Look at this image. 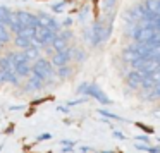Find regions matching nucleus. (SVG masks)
<instances>
[{
    "label": "nucleus",
    "instance_id": "ddd939ff",
    "mask_svg": "<svg viewBox=\"0 0 160 153\" xmlns=\"http://www.w3.org/2000/svg\"><path fill=\"white\" fill-rule=\"evenodd\" d=\"M53 48V52H64L66 48H69L67 47V42L66 40H62V38H59V36H55V40L52 42V45H50Z\"/></svg>",
    "mask_w": 160,
    "mask_h": 153
},
{
    "label": "nucleus",
    "instance_id": "0eeeda50",
    "mask_svg": "<svg viewBox=\"0 0 160 153\" xmlns=\"http://www.w3.org/2000/svg\"><path fill=\"white\" fill-rule=\"evenodd\" d=\"M18 19L21 22L22 28H36L38 26V21H36V16H33L31 12H26V11H18Z\"/></svg>",
    "mask_w": 160,
    "mask_h": 153
},
{
    "label": "nucleus",
    "instance_id": "a878e982",
    "mask_svg": "<svg viewBox=\"0 0 160 153\" xmlns=\"http://www.w3.org/2000/svg\"><path fill=\"white\" fill-rule=\"evenodd\" d=\"M50 138V134H42V136H38V141H42V139H48Z\"/></svg>",
    "mask_w": 160,
    "mask_h": 153
},
{
    "label": "nucleus",
    "instance_id": "bb28decb",
    "mask_svg": "<svg viewBox=\"0 0 160 153\" xmlns=\"http://www.w3.org/2000/svg\"><path fill=\"white\" fill-rule=\"evenodd\" d=\"M98 153H112V151H98Z\"/></svg>",
    "mask_w": 160,
    "mask_h": 153
},
{
    "label": "nucleus",
    "instance_id": "2eb2a0df",
    "mask_svg": "<svg viewBox=\"0 0 160 153\" xmlns=\"http://www.w3.org/2000/svg\"><path fill=\"white\" fill-rule=\"evenodd\" d=\"M100 115H103V117H107V119H114V121H119V122H124L126 119H122L121 115H117V114H112V112H108V110H105V108H100Z\"/></svg>",
    "mask_w": 160,
    "mask_h": 153
},
{
    "label": "nucleus",
    "instance_id": "9d476101",
    "mask_svg": "<svg viewBox=\"0 0 160 153\" xmlns=\"http://www.w3.org/2000/svg\"><path fill=\"white\" fill-rule=\"evenodd\" d=\"M11 14H12L11 7H7V5H0V24L7 28V22H9Z\"/></svg>",
    "mask_w": 160,
    "mask_h": 153
},
{
    "label": "nucleus",
    "instance_id": "dca6fc26",
    "mask_svg": "<svg viewBox=\"0 0 160 153\" xmlns=\"http://www.w3.org/2000/svg\"><path fill=\"white\" fill-rule=\"evenodd\" d=\"M11 42V33L9 29H5V26L0 24V43H9Z\"/></svg>",
    "mask_w": 160,
    "mask_h": 153
},
{
    "label": "nucleus",
    "instance_id": "412c9836",
    "mask_svg": "<svg viewBox=\"0 0 160 153\" xmlns=\"http://www.w3.org/2000/svg\"><path fill=\"white\" fill-rule=\"evenodd\" d=\"M136 126H138L139 129H143V131H146L148 134H152V132H153V129H152V127H146L145 124H141V122H136Z\"/></svg>",
    "mask_w": 160,
    "mask_h": 153
},
{
    "label": "nucleus",
    "instance_id": "9b49d317",
    "mask_svg": "<svg viewBox=\"0 0 160 153\" xmlns=\"http://www.w3.org/2000/svg\"><path fill=\"white\" fill-rule=\"evenodd\" d=\"M16 74H18L19 77H28V76H31V66H29V62L16 66Z\"/></svg>",
    "mask_w": 160,
    "mask_h": 153
},
{
    "label": "nucleus",
    "instance_id": "6e6552de",
    "mask_svg": "<svg viewBox=\"0 0 160 153\" xmlns=\"http://www.w3.org/2000/svg\"><path fill=\"white\" fill-rule=\"evenodd\" d=\"M145 74L141 72V71H131V72L128 74V84L131 88H139L141 86V81L145 79Z\"/></svg>",
    "mask_w": 160,
    "mask_h": 153
},
{
    "label": "nucleus",
    "instance_id": "aec40b11",
    "mask_svg": "<svg viewBox=\"0 0 160 153\" xmlns=\"http://www.w3.org/2000/svg\"><path fill=\"white\" fill-rule=\"evenodd\" d=\"M57 36H59V38H62V40H66L67 43H69V40L72 38V31H71V29H60L59 33H57Z\"/></svg>",
    "mask_w": 160,
    "mask_h": 153
},
{
    "label": "nucleus",
    "instance_id": "20e7f679",
    "mask_svg": "<svg viewBox=\"0 0 160 153\" xmlns=\"http://www.w3.org/2000/svg\"><path fill=\"white\" fill-rule=\"evenodd\" d=\"M155 33H157V31H153L152 28H146V26H138V28L132 29L131 36H132V38H134L138 43H148L150 40L155 36Z\"/></svg>",
    "mask_w": 160,
    "mask_h": 153
},
{
    "label": "nucleus",
    "instance_id": "b1692460",
    "mask_svg": "<svg viewBox=\"0 0 160 153\" xmlns=\"http://www.w3.org/2000/svg\"><path fill=\"white\" fill-rule=\"evenodd\" d=\"M64 4H66V2H60V4H57V5H53V11H62V7H64Z\"/></svg>",
    "mask_w": 160,
    "mask_h": 153
},
{
    "label": "nucleus",
    "instance_id": "1a4fd4ad",
    "mask_svg": "<svg viewBox=\"0 0 160 153\" xmlns=\"http://www.w3.org/2000/svg\"><path fill=\"white\" fill-rule=\"evenodd\" d=\"M7 28H9V31L16 33V35H19V31L22 29V26H21V22H19V19H18V14H16V12H12V14H11V17H9Z\"/></svg>",
    "mask_w": 160,
    "mask_h": 153
},
{
    "label": "nucleus",
    "instance_id": "5701e85b",
    "mask_svg": "<svg viewBox=\"0 0 160 153\" xmlns=\"http://www.w3.org/2000/svg\"><path fill=\"white\" fill-rule=\"evenodd\" d=\"M60 143H62V145H66V146H72V148H74V145H76V141H69V139H62Z\"/></svg>",
    "mask_w": 160,
    "mask_h": 153
},
{
    "label": "nucleus",
    "instance_id": "39448f33",
    "mask_svg": "<svg viewBox=\"0 0 160 153\" xmlns=\"http://www.w3.org/2000/svg\"><path fill=\"white\" fill-rule=\"evenodd\" d=\"M36 21H38V26H42V28H48L55 33L60 31V24L52 17V16L47 14V12H40V14L36 16Z\"/></svg>",
    "mask_w": 160,
    "mask_h": 153
},
{
    "label": "nucleus",
    "instance_id": "a211bd4d",
    "mask_svg": "<svg viewBox=\"0 0 160 153\" xmlns=\"http://www.w3.org/2000/svg\"><path fill=\"white\" fill-rule=\"evenodd\" d=\"M72 59L76 60V62H84V60H86V53L83 52V50H79V48H74L72 50Z\"/></svg>",
    "mask_w": 160,
    "mask_h": 153
},
{
    "label": "nucleus",
    "instance_id": "f3484780",
    "mask_svg": "<svg viewBox=\"0 0 160 153\" xmlns=\"http://www.w3.org/2000/svg\"><path fill=\"white\" fill-rule=\"evenodd\" d=\"M57 76L60 79H66V77L71 76V67L69 66H62V67H57Z\"/></svg>",
    "mask_w": 160,
    "mask_h": 153
},
{
    "label": "nucleus",
    "instance_id": "f8f14e48",
    "mask_svg": "<svg viewBox=\"0 0 160 153\" xmlns=\"http://www.w3.org/2000/svg\"><path fill=\"white\" fill-rule=\"evenodd\" d=\"M28 90L29 91H38V90H42L43 86H45V83H43L42 79H40V77H36V76H29V81H28Z\"/></svg>",
    "mask_w": 160,
    "mask_h": 153
},
{
    "label": "nucleus",
    "instance_id": "6ab92c4d",
    "mask_svg": "<svg viewBox=\"0 0 160 153\" xmlns=\"http://www.w3.org/2000/svg\"><path fill=\"white\" fill-rule=\"evenodd\" d=\"M124 59H126V60H129V62H134L136 59H139V55L134 52V50L129 48V50H126V52H124Z\"/></svg>",
    "mask_w": 160,
    "mask_h": 153
},
{
    "label": "nucleus",
    "instance_id": "393cba45",
    "mask_svg": "<svg viewBox=\"0 0 160 153\" xmlns=\"http://www.w3.org/2000/svg\"><path fill=\"white\" fill-rule=\"evenodd\" d=\"M114 138H117V139H124V134H122V132H119V131H114Z\"/></svg>",
    "mask_w": 160,
    "mask_h": 153
},
{
    "label": "nucleus",
    "instance_id": "4468645a",
    "mask_svg": "<svg viewBox=\"0 0 160 153\" xmlns=\"http://www.w3.org/2000/svg\"><path fill=\"white\" fill-rule=\"evenodd\" d=\"M24 57H26V60H36L40 57V48H36V47H29V48H26L24 52Z\"/></svg>",
    "mask_w": 160,
    "mask_h": 153
},
{
    "label": "nucleus",
    "instance_id": "f257e3e1",
    "mask_svg": "<svg viewBox=\"0 0 160 153\" xmlns=\"http://www.w3.org/2000/svg\"><path fill=\"white\" fill-rule=\"evenodd\" d=\"M31 72H33V76L40 77L43 83H52L53 76H55V72H53V69H52V64L47 59H43V57H38V59L35 60V64H33V67H31Z\"/></svg>",
    "mask_w": 160,
    "mask_h": 153
},
{
    "label": "nucleus",
    "instance_id": "7ed1b4c3",
    "mask_svg": "<svg viewBox=\"0 0 160 153\" xmlns=\"http://www.w3.org/2000/svg\"><path fill=\"white\" fill-rule=\"evenodd\" d=\"M55 36H57V33L52 31V29L36 26L35 28V36H33V38H35L42 47H47V45H52V42L55 40Z\"/></svg>",
    "mask_w": 160,
    "mask_h": 153
},
{
    "label": "nucleus",
    "instance_id": "423d86ee",
    "mask_svg": "<svg viewBox=\"0 0 160 153\" xmlns=\"http://www.w3.org/2000/svg\"><path fill=\"white\" fill-rule=\"evenodd\" d=\"M72 50H74V48H66L64 52H55V53L52 55L50 64H53V66H57V67L67 66V62L72 59Z\"/></svg>",
    "mask_w": 160,
    "mask_h": 153
},
{
    "label": "nucleus",
    "instance_id": "f03ea898",
    "mask_svg": "<svg viewBox=\"0 0 160 153\" xmlns=\"http://www.w3.org/2000/svg\"><path fill=\"white\" fill-rule=\"evenodd\" d=\"M78 93H83L84 96H88V98H95V100H98L100 103H103V105H110L112 103V100L95 83H90V84L83 83L79 88H78Z\"/></svg>",
    "mask_w": 160,
    "mask_h": 153
},
{
    "label": "nucleus",
    "instance_id": "4be33fe9",
    "mask_svg": "<svg viewBox=\"0 0 160 153\" xmlns=\"http://www.w3.org/2000/svg\"><path fill=\"white\" fill-rule=\"evenodd\" d=\"M136 139H138V141H143V143H150V139H148V136H146V134H141V136H138Z\"/></svg>",
    "mask_w": 160,
    "mask_h": 153
}]
</instances>
